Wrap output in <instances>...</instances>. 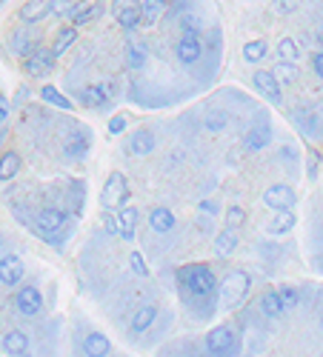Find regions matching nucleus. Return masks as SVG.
<instances>
[{"instance_id":"nucleus-43","label":"nucleus","mask_w":323,"mask_h":357,"mask_svg":"<svg viewBox=\"0 0 323 357\" xmlns=\"http://www.w3.org/2000/svg\"><path fill=\"white\" fill-rule=\"evenodd\" d=\"M306 174H309V181H317V174H320V160L315 155H309L306 160Z\"/></svg>"},{"instance_id":"nucleus-8","label":"nucleus","mask_w":323,"mask_h":357,"mask_svg":"<svg viewBox=\"0 0 323 357\" xmlns=\"http://www.w3.org/2000/svg\"><path fill=\"white\" fill-rule=\"evenodd\" d=\"M263 203L275 212H292L298 206V195L286 183H275V186H269L266 192H263Z\"/></svg>"},{"instance_id":"nucleus-38","label":"nucleus","mask_w":323,"mask_h":357,"mask_svg":"<svg viewBox=\"0 0 323 357\" xmlns=\"http://www.w3.org/2000/svg\"><path fill=\"white\" fill-rule=\"evenodd\" d=\"M243 209H241V206H229V209H226V226L229 229H238V226H243Z\"/></svg>"},{"instance_id":"nucleus-36","label":"nucleus","mask_w":323,"mask_h":357,"mask_svg":"<svg viewBox=\"0 0 323 357\" xmlns=\"http://www.w3.org/2000/svg\"><path fill=\"white\" fill-rule=\"evenodd\" d=\"M77 0H49V15H57V17H66L72 9H75Z\"/></svg>"},{"instance_id":"nucleus-12","label":"nucleus","mask_w":323,"mask_h":357,"mask_svg":"<svg viewBox=\"0 0 323 357\" xmlns=\"http://www.w3.org/2000/svg\"><path fill=\"white\" fill-rule=\"evenodd\" d=\"M66 223H69V212L57 209V206H46V209H40L38 218H35V229L40 234H54V231H61Z\"/></svg>"},{"instance_id":"nucleus-25","label":"nucleus","mask_w":323,"mask_h":357,"mask_svg":"<svg viewBox=\"0 0 323 357\" xmlns=\"http://www.w3.org/2000/svg\"><path fill=\"white\" fill-rule=\"evenodd\" d=\"M20 166H23V160H20L17 152H3V155H0V183L15 181Z\"/></svg>"},{"instance_id":"nucleus-20","label":"nucleus","mask_w":323,"mask_h":357,"mask_svg":"<svg viewBox=\"0 0 323 357\" xmlns=\"http://www.w3.org/2000/svg\"><path fill=\"white\" fill-rule=\"evenodd\" d=\"M155 317H158V306H155V303L140 306V309L132 314V320H129V332H135V335L146 332V329H149V326L155 323Z\"/></svg>"},{"instance_id":"nucleus-17","label":"nucleus","mask_w":323,"mask_h":357,"mask_svg":"<svg viewBox=\"0 0 323 357\" xmlns=\"http://www.w3.org/2000/svg\"><path fill=\"white\" fill-rule=\"evenodd\" d=\"M152 149H155V135L149 129H137L129 135L126 140V152L135 155V158H146V155H152Z\"/></svg>"},{"instance_id":"nucleus-41","label":"nucleus","mask_w":323,"mask_h":357,"mask_svg":"<svg viewBox=\"0 0 323 357\" xmlns=\"http://www.w3.org/2000/svg\"><path fill=\"white\" fill-rule=\"evenodd\" d=\"M126 126H129V117L126 114H114L109 121V135H123Z\"/></svg>"},{"instance_id":"nucleus-48","label":"nucleus","mask_w":323,"mask_h":357,"mask_svg":"<svg viewBox=\"0 0 323 357\" xmlns=\"http://www.w3.org/2000/svg\"><path fill=\"white\" fill-rule=\"evenodd\" d=\"M3 243H6V241H3V234H0V249H3Z\"/></svg>"},{"instance_id":"nucleus-11","label":"nucleus","mask_w":323,"mask_h":357,"mask_svg":"<svg viewBox=\"0 0 323 357\" xmlns=\"http://www.w3.org/2000/svg\"><path fill=\"white\" fill-rule=\"evenodd\" d=\"M206 351L209 354H234L238 351V337L229 326H215L206 335Z\"/></svg>"},{"instance_id":"nucleus-14","label":"nucleus","mask_w":323,"mask_h":357,"mask_svg":"<svg viewBox=\"0 0 323 357\" xmlns=\"http://www.w3.org/2000/svg\"><path fill=\"white\" fill-rule=\"evenodd\" d=\"M23 275H26V266L17 255H3L0 257V283L3 286H20L23 283Z\"/></svg>"},{"instance_id":"nucleus-2","label":"nucleus","mask_w":323,"mask_h":357,"mask_svg":"<svg viewBox=\"0 0 323 357\" xmlns=\"http://www.w3.org/2000/svg\"><path fill=\"white\" fill-rule=\"evenodd\" d=\"M249 291H252V275H249V272H229V275L220 280V286H218L220 306H223L226 312L243 306L246 297H249Z\"/></svg>"},{"instance_id":"nucleus-27","label":"nucleus","mask_w":323,"mask_h":357,"mask_svg":"<svg viewBox=\"0 0 323 357\" xmlns=\"http://www.w3.org/2000/svg\"><path fill=\"white\" fill-rule=\"evenodd\" d=\"M295 223H298L295 209H292V212H278V215L269 220L266 231H269V234H289L292 229H295Z\"/></svg>"},{"instance_id":"nucleus-46","label":"nucleus","mask_w":323,"mask_h":357,"mask_svg":"<svg viewBox=\"0 0 323 357\" xmlns=\"http://www.w3.org/2000/svg\"><path fill=\"white\" fill-rule=\"evenodd\" d=\"M103 226H106V231H109V234H117V215H112V212L106 209V218H103Z\"/></svg>"},{"instance_id":"nucleus-22","label":"nucleus","mask_w":323,"mask_h":357,"mask_svg":"<svg viewBox=\"0 0 323 357\" xmlns=\"http://www.w3.org/2000/svg\"><path fill=\"white\" fill-rule=\"evenodd\" d=\"M174 223H178V220H174V212L166 209V206H158V209L149 212V226H152V231H158V234L172 231Z\"/></svg>"},{"instance_id":"nucleus-21","label":"nucleus","mask_w":323,"mask_h":357,"mask_svg":"<svg viewBox=\"0 0 323 357\" xmlns=\"http://www.w3.org/2000/svg\"><path fill=\"white\" fill-rule=\"evenodd\" d=\"M166 12V0H143L140 3V26L152 29Z\"/></svg>"},{"instance_id":"nucleus-30","label":"nucleus","mask_w":323,"mask_h":357,"mask_svg":"<svg viewBox=\"0 0 323 357\" xmlns=\"http://www.w3.org/2000/svg\"><path fill=\"white\" fill-rule=\"evenodd\" d=\"M266 52H269L266 40H249L243 46V61L246 63H260V61H266Z\"/></svg>"},{"instance_id":"nucleus-1","label":"nucleus","mask_w":323,"mask_h":357,"mask_svg":"<svg viewBox=\"0 0 323 357\" xmlns=\"http://www.w3.org/2000/svg\"><path fill=\"white\" fill-rule=\"evenodd\" d=\"M174 280L181 286V294L186 303H215L218 294V278L206 263H189L174 272Z\"/></svg>"},{"instance_id":"nucleus-33","label":"nucleus","mask_w":323,"mask_h":357,"mask_svg":"<svg viewBox=\"0 0 323 357\" xmlns=\"http://www.w3.org/2000/svg\"><path fill=\"white\" fill-rule=\"evenodd\" d=\"M278 57H280V61H292V63H295L298 57H301L298 40H295V38H283V40L278 43Z\"/></svg>"},{"instance_id":"nucleus-44","label":"nucleus","mask_w":323,"mask_h":357,"mask_svg":"<svg viewBox=\"0 0 323 357\" xmlns=\"http://www.w3.org/2000/svg\"><path fill=\"white\" fill-rule=\"evenodd\" d=\"M312 72H315V77H323V54H320V49L312 52Z\"/></svg>"},{"instance_id":"nucleus-4","label":"nucleus","mask_w":323,"mask_h":357,"mask_svg":"<svg viewBox=\"0 0 323 357\" xmlns=\"http://www.w3.org/2000/svg\"><path fill=\"white\" fill-rule=\"evenodd\" d=\"M126 203H129V181L123 177V172H112L100 192V206L109 212H117Z\"/></svg>"},{"instance_id":"nucleus-39","label":"nucleus","mask_w":323,"mask_h":357,"mask_svg":"<svg viewBox=\"0 0 323 357\" xmlns=\"http://www.w3.org/2000/svg\"><path fill=\"white\" fill-rule=\"evenodd\" d=\"M226 123H229V114H223V112H212V114L206 117L209 132H223V129H226Z\"/></svg>"},{"instance_id":"nucleus-26","label":"nucleus","mask_w":323,"mask_h":357,"mask_svg":"<svg viewBox=\"0 0 323 357\" xmlns=\"http://www.w3.org/2000/svg\"><path fill=\"white\" fill-rule=\"evenodd\" d=\"M77 40V26H63V29H57L54 32V40H52V52H54V57H61L72 43Z\"/></svg>"},{"instance_id":"nucleus-35","label":"nucleus","mask_w":323,"mask_h":357,"mask_svg":"<svg viewBox=\"0 0 323 357\" xmlns=\"http://www.w3.org/2000/svg\"><path fill=\"white\" fill-rule=\"evenodd\" d=\"M278 297H280L283 309H295L298 306V289L295 286H280L278 289Z\"/></svg>"},{"instance_id":"nucleus-28","label":"nucleus","mask_w":323,"mask_h":357,"mask_svg":"<svg viewBox=\"0 0 323 357\" xmlns=\"http://www.w3.org/2000/svg\"><path fill=\"white\" fill-rule=\"evenodd\" d=\"M40 100L49 103V106H54V109H63V112H72V109H75V103H72L63 92H57L54 86H43V89H40Z\"/></svg>"},{"instance_id":"nucleus-19","label":"nucleus","mask_w":323,"mask_h":357,"mask_svg":"<svg viewBox=\"0 0 323 357\" xmlns=\"http://www.w3.org/2000/svg\"><path fill=\"white\" fill-rule=\"evenodd\" d=\"M17 17L26 26L40 23L43 17H49V0H26V3L17 9Z\"/></svg>"},{"instance_id":"nucleus-18","label":"nucleus","mask_w":323,"mask_h":357,"mask_svg":"<svg viewBox=\"0 0 323 357\" xmlns=\"http://www.w3.org/2000/svg\"><path fill=\"white\" fill-rule=\"evenodd\" d=\"M103 9H106V3H100V0H98V3H80V0H77L75 9H72L66 17L72 20V26H86V23L98 20V17L103 15Z\"/></svg>"},{"instance_id":"nucleus-32","label":"nucleus","mask_w":323,"mask_h":357,"mask_svg":"<svg viewBox=\"0 0 323 357\" xmlns=\"http://www.w3.org/2000/svg\"><path fill=\"white\" fill-rule=\"evenodd\" d=\"M126 66H129L132 72H137V69L146 66V46H140V43H135V40L126 43Z\"/></svg>"},{"instance_id":"nucleus-10","label":"nucleus","mask_w":323,"mask_h":357,"mask_svg":"<svg viewBox=\"0 0 323 357\" xmlns=\"http://www.w3.org/2000/svg\"><path fill=\"white\" fill-rule=\"evenodd\" d=\"M15 309L23 314V317H35L43 312V294L38 286H20L15 291Z\"/></svg>"},{"instance_id":"nucleus-31","label":"nucleus","mask_w":323,"mask_h":357,"mask_svg":"<svg viewBox=\"0 0 323 357\" xmlns=\"http://www.w3.org/2000/svg\"><path fill=\"white\" fill-rule=\"evenodd\" d=\"M260 312L266 314V317H280L286 309H283V303H280V297H278V291H263V297H260Z\"/></svg>"},{"instance_id":"nucleus-13","label":"nucleus","mask_w":323,"mask_h":357,"mask_svg":"<svg viewBox=\"0 0 323 357\" xmlns=\"http://www.w3.org/2000/svg\"><path fill=\"white\" fill-rule=\"evenodd\" d=\"M252 83H255V89H257V92H260L263 98H266L269 103H275V106H280V103H283L280 83H278V77H275L272 72H266V69L255 72V75H252Z\"/></svg>"},{"instance_id":"nucleus-29","label":"nucleus","mask_w":323,"mask_h":357,"mask_svg":"<svg viewBox=\"0 0 323 357\" xmlns=\"http://www.w3.org/2000/svg\"><path fill=\"white\" fill-rule=\"evenodd\" d=\"M234 249H238V229H223L218 237H215V252L218 255H232Z\"/></svg>"},{"instance_id":"nucleus-5","label":"nucleus","mask_w":323,"mask_h":357,"mask_svg":"<svg viewBox=\"0 0 323 357\" xmlns=\"http://www.w3.org/2000/svg\"><path fill=\"white\" fill-rule=\"evenodd\" d=\"M54 63H57L54 52L46 49V46H40V43L23 54V72L29 77H49L54 72Z\"/></svg>"},{"instance_id":"nucleus-24","label":"nucleus","mask_w":323,"mask_h":357,"mask_svg":"<svg viewBox=\"0 0 323 357\" xmlns=\"http://www.w3.org/2000/svg\"><path fill=\"white\" fill-rule=\"evenodd\" d=\"M83 354H89V357H106V354H112L109 337L100 335V332H92L89 337L83 340Z\"/></svg>"},{"instance_id":"nucleus-15","label":"nucleus","mask_w":323,"mask_h":357,"mask_svg":"<svg viewBox=\"0 0 323 357\" xmlns=\"http://www.w3.org/2000/svg\"><path fill=\"white\" fill-rule=\"evenodd\" d=\"M137 218H140V212L135 209V206H129V203L117 209V237H121V241H135Z\"/></svg>"},{"instance_id":"nucleus-23","label":"nucleus","mask_w":323,"mask_h":357,"mask_svg":"<svg viewBox=\"0 0 323 357\" xmlns=\"http://www.w3.org/2000/svg\"><path fill=\"white\" fill-rule=\"evenodd\" d=\"M0 349H3L6 354H26V351H29V337H26V332H20V329L6 332L3 340H0Z\"/></svg>"},{"instance_id":"nucleus-3","label":"nucleus","mask_w":323,"mask_h":357,"mask_svg":"<svg viewBox=\"0 0 323 357\" xmlns=\"http://www.w3.org/2000/svg\"><path fill=\"white\" fill-rule=\"evenodd\" d=\"M66 135L61 140V155L66 160H83L86 155H89V149H92V132L89 129H83L80 123H66Z\"/></svg>"},{"instance_id":"nucleus-42","label":"nucleus","mask_w":323,"mask_h":357,"mask_svg":"<svg viewBox=\"0 0 323 357\" xmlns=\"http://www.w3.org/2000/svg\"><path fill=\"white\" fill-rule=\"evenodd\" d=\"M129 263H132V272H135V275H140V278L149 275V269H146V263H143V255H140V252H132Z\"/></svg>"},{"instance_id":"nucleus-9","label":"nucleus","mask_w":323,"mask_h":357,"mask_svg":"<svg viewBox=\"0 0 323 357\" xmlns=\"http://www.w3.org/2000/svg\"><path fill=\"white\" fill-rule=\"evenodd\" d=\"M112 17L126 32H135L140 26V0H112Z\"/></svg>"},{"instance_id":"nucleus-37","label":"nucleus","mask_w":323,"mask_h":357,"mask_svg":"<svg viewBox=\"0 0 323 357\" xmlns=\"http://www.w3.org/2000/svg\"><path fill=\"white\" fill-rule=\"evenodd\" d=\"M301 3H303V0H275L272 9H275L278 15H295V12L301 9Z\"/></svg>"},{"instance_id":"nucleus-40","label":"nucleus","mask_w":323,"mask_h":357,"mask_svg":"<svg viewBox=\"0 0 323 357\" xmlns=\"http://www.w3.org/2000/svg\"><path fill=\"white\" fill-rule=\"evenodd\" d=\"M12 46H15V52H17V54H26L29 49H32V38H29V32H15Z\"/></svg>"},{"instance_id":"nucleus-16","label":"nucleus","mask_w":323,"mask_h":357,"mask_svg":"<svg viewBox=\"0 0 323 357\" xmlns=\"http://www.w3.org/2000/svg\"><path fill=\"white\" fill-rule=\"evenodd\" d=\"M269 143H272V126H269V121L252 126V129L243 135V149H246V152H263V149H266Z\"/></svg>"},{"instance_id":"nucleus-6","label":"nucleus","mask_w":323,"mask_h":357,"mask_svg":"<svg viewBox=\"0 0 323 357\" xmlns=\"http://www.w3.org/2000/svg\"><path fill=\"white\" fill-rule=\"evenodd\" d=\"M114 92H117V86L112 80H100L92 86H83L77 92V103L86 109H100V106H109L114 100Z\"/></svg>"},{"instance_id":"nucleus-7","label":"nucleus","mask_w":323,"mask_h":357,"mask_svg":"<svg viewBox=\"0 0 323 357\" xmlns=\"http://www.w3.org/2000/svg\"><path fill=\"white\" fill-rule=\"evenodd\" d=\"M174 54H178V61L183 66H192V63L200 61L203 43H200V35L195 32V29H183V35L178 38V43H174Z\"/></svg>"},{"instance_id":"nucleus-45","label":"nucleus","mask_w":323,"mask_h":357,"mask_svg":"<svg viewBox=\"0 0 323 357\" xmlns=\"http://www.w3.org/2000/svg\"><path fill=\"white\" fill-rule=\"evenodd\" d=\"M9 112H12L9 98H6V95H0V126H3V123L9 121Z\"/></svg>"},{"instance_id":"nucleus-47","label":"nucleus","mask_w":323,"mask_h":357,"mask_svg":"<svg viewBox=\"0 0 323 357\" xmlns=\"http://www.w3.org/2000/svg\"><path fill=\"white\" fill-rule=\"evenodd\" d=\"M200 212H209V215H218V206H215V203H209V200H203V203H200Z\"/></svg>"},{"instance_id":"nucleus-34","label":"nucleus","mask_w":323,"mask_h":357,"mask_svg":"<svg viewBox=\"0 0 323 357\" xmlns=\"http://www.w3.org/2000/svg\"><path fill=\"white\" fill-rule=\"evenodd\" d=\"M275 77H278V83H295L298 77H301V72H298V66L292 63V61H280L278 66H275V72H272Z\"/></svg>"}]
</instances>
